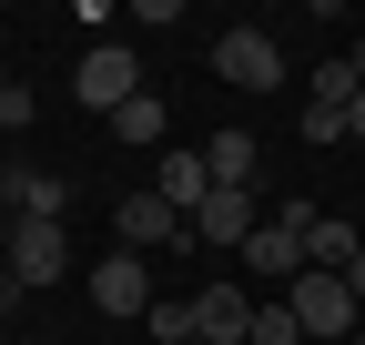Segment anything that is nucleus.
Returning a JSON list of instances; mask_svg holds the SVG:
<instances>
[{
  "label": "nucleus",
  "mask_w": 365,
  "mask_h": 345,
  "mask_svg": "<svg viewBox=\"0 0 365 345\" xmlns=\"http://www.w3.org/2000/svg\"><path fill=\"white\" fill-rule=\"evenodd\" d=\"M0 345H11V325H0Z\"/></svg>",
  "instance_id": "nucleus-25"
},
{
  "label": "nucleus",
  "mask_w": 365,
  "mask_h": 345,
  "mask_svg": "<svg viewBox=\"0 0 365 345\" xmlns=\"http://www.w3.org/2000/svg\"><path fill=\"white\" fill-rule=\"evenodd\" d=\"M0 92H11V61H0Z\"/></svg>",
  "instance_id": "nucleus-22"
},
{
  "label": "nucleus",
  "mask_w": 365,
  "mask_h": 345,
  "mask_svg": "<svg viewBox=\"0 0 365 345\" xmlns=\"http://www.w3.org/2000/svg\"><path fill=\"white\" fill-rule=\"evenodd\" d=\"M0 213H11V224H61V213H71V183L41 172V163H11V172H0Z\"/></svg>",
  "instance_id": "nucleus-5"
},
{
  "label": "nucleus",
  "mask_w": 365,
  "mask_h": 345,
  "mask_svg": "<svg viewBox=\"0 0 365 345\" xmlns=\"http://www.w3.org/2000/svg\"><path fill=\"white\" fill-rule=\"evenodd\" d=\"M203 172H213V193H254V133L244 122H223V133L203 143Z\"/></svg>",
  "instance_id": "nucleus-13"
},
{
  "label": "nucleus",
  "mask_w": 365,
  "mask_h": 345,
  "mask_svg": "<svg viewBox=\"0 0 365 345\" xmlns=\"http://www.w3.org/2000/svg\"><path fill=\"white\" fill-rule=\"evenodd\" d=\"M112 234H122V254H143V264H153V244H193L163 193H122V203H112Z\"/></svg>",
  "instance_id": "nucleus-6"
},
{
  "label": "nucleus",
  "mask_w": 365,
  "mask_h": 345,
  "mask_svg": "<svg viewBox=\"0 0 365 345\" xmlns=\"http://www.w3.org/2000/svg\"><path fill=\"white\" fill-rule=\"evenodd\" d=\"M244 325H254V294L244 284H203L193 294V335L203 345H244Z\"/></svg>",
  "instance_id": "nucleus-11"
},
{
  "label": "nucleus",
  "mask_w": 365,
  "mask_h": 345,
  "mask_svg": "<svg viewBox=\"0 0 365 345\" xmlns=\"http://www.w3.org/2000/svg\"><path fill=\"white\" fill-rule=\"evenodd\" d=\"M71 92H81V112H122L132 92H143V61H132V41H91L81 71H71Z\"/></svg>",
  "instance_id": "nucleus-4"
},
{
  "label": "nucleus",
  "mask_w": 365,
  "mask_h": 345,
  "mask_svg": "<svg viewBox=\"0 0 365 345\" xmlns=\"http://www.w3.org/2000/svg\"><path fill=\"white\" fill-rule=\"evenodd\" d=\"M365 254V224H345V213H304V264L314 274H345Z\"/></svg>",
  "instance_id": "nucleus-12"
},
{
  "label": "nucleus",
  "mask_w": 365,
  "mask_h": 345,
  "mask_svg": "<svg viewBox=\"0 0 365 345\" xmlns=\"http://www.w3.org/2000/svg\"><path fill=\"white\" fill-rule=\"evenodd\" d=\"M304 92H314V112H345V102H355V71H345V61H325Z\"/></svg>",
  "instance_id": "nucleus-16"
},
{
  "label": "nucleus",
  "mask_w": 365,
  "mask_h": 345,
  "mask_svg": "<svg viewBox=\"0 0 365 345\" xmlns=\"http://www.w3.org/2000/svg\"><path fill=\"white\" fill-rule=\"evenodd\" d=\"M91 305H102V315H153V264L112 244L102 264H91Z\"/></svg>",
  "instance_id": "nucleus-7"
},
{
  "label": "nucleus",
  "mask_w": 365,
  "mask_h": 345,
  "mask_svg": "<svg viewBox=\"0 0 365 345\" xmlns=\"http://www.w3.org/2000/svg\"><path fill=\"white\" fill-rule=\"evenodd\" d=\"M182 345H203V335H182Z\"/></svg>",
  "instance_id": "nucleus-26"
},
{
  "label": "nucleus",
  "mask_w": 365,
  "mask_h": 345,
  "mask_svg": "<svg viewBox=\"0 0 365 345\" xmlns=\"http://www.w3.org/2000/svg\"><path fill=\"white\" fill-rule=\"evenodd\" d=\"M345 71H355V92H365V31H355V41H345Z\"/></svg>",
  "instance_id": "nucleus-19"
},
{
  "label": "nucleus",
  "mask_w": 365,
  "mask_h": 345,
  "mask_svg": "<svg viewBox=\"0 0 365 345\" xmlns=\"http://www.w3.org/2000/svg\"><path fill=\"white\" fill-rule=\"evenodd\" d=\"M213 71L234 81V92H274V81H284V41L264 21H234V31H213Z\"/></svg>",
  "instance_id": "nucleus-2"
},
{
  "label": "nucleus",
  "mask_w": 365,
  "mask_h": 345,
  "mask_svg": "<svg viewBox=\"0 0 365 345\" xmlns=\"http://www.w3.org/2000/svg\"><path fill=\"white\" fill-rule=\"evenodd\" d=\"M21 294H31V284H21L11 264H0V325H11V305H21Z\"/></svg>",
  "instance_id": "nucleus-18"
},
{
  "label": "nucleus",
  "mask_w": 365,
  "mask_h": 345,
  "mask_svg": "<svg viewBox=\"0 0 365 345\" xmlns=\"http://www.w3.org/2000/svg\"><path fill=\"white\" fill-rule=\"evenodd\" d=\"M304 213H314V203H274L264 224H254V244H244V274H264L274 294L304 274Z\"/></svg>",
  "instance_id": "nucleus-3"
},
{
  "label": "nucleus",
  "mask_w": 365,
  "mask_h": 345,
  "mask_svg": "<svg viewBox=\"0 0 365 345\" xmlns=\"http://www.w3.org/2000/svg\"><path fill=\"white\" fill-rule=\"evenodd\" d=\"M153 193L182 213V224H193V213H203V193H213V172H203V143H173V153H163V172H153Z\"/></svg>",
  "instance_id": "nucleus-10"
},
{
  "label": "nucleus",
  "mask_w": 365,
  "mask_h": 345,
  "mask_svg": "<svg viewBox=\"0 0 365 345\" xmlns=\"http://www.w3.org/2000/svg\"><path fill=\"white\" fill-rule=\"evenodd\" d=\"M11 345H41V335H11Z\"/></svg>",
  "instance_id": "nucleus-23"
},
{
  "label": "nucleus",
  "mask_w": 365,
  "mask_h": 345,
  "mask_svg": "<svg viewBox=\"0 0 365 345\" xmlns=\"http://www.w3.org/2000/svg\"><path fill=\"white\" fill-rule=\"evenodd\" d=\"M0 264H11L21 284H61L71 274V234L61 224H11V254H0Z\"/></svg>",
  "instance_id": "nucleus-8"
},
{
  "label": "nucleus",
  "mask_w": 365,
  "mask_h": 345,
  "mask_svg": "<svg viewBox=\"0 0 365 345\" xmlns=\"http://www.w3.org/2000/svg\"><path fill=\"white\" fill-rule=\"evenodd\" d=\"M112 133H122V143H163V102H153V92H132V102L112 112Z\"/></svg>",
  "instance_id": "nucleus-15"
},
{
  "label": "nucleus",
  "mask_w": 365,
  "mask_h": 345,
  "mask_svg": "<svg viewBox=\"0 0 365 345\" xmlns=\"http://www.w3.org/2000/svg\"><path fill=\"white\" fill-rule=\"evenodd\" d=\"M345 133H355V143H365V92H355V102H345Z\"/></svg>",
  "instance_id": "nucleus-20"
},
{
  "label": "nucleus",
  "mask_w": 365,
  "mask_h": 345,
  "mask_svg": "<svg viewBox=\"0 0 365 345\" xmlns=\"http://www.w3.org/2000/svg\"><path fill=\"white\" fill-rule=\"evenodd\" d=\"M254 224H264V203H254V193H203V213H193L182 234L213 244V254H244V244H254Z\"/></svg>",
  "instance_id": "nucleus-9"
},
{
  "label": "nucleus",
  "mask_w": 365,
  "mask_h": 345,
  "mask_svg": "<svg viewBox=\"0 0 365 345\" xmlns=\"http://www.w3.org/2000/svg\"><path fill=\"white\" fill-rule=\"evenodd\" d=\"M284 315L304 325V345H345V335L365 325V305H355V284H345V274H314V264H304V274L284 284Z\"/></svg>",
  "instance_id": "nucleus-1"
},
{
  "label": "nucleus",
  "mask_w": 365,
  "mask_h": 345,
  "mask_svg": "<svg viewBox=\"0 0 365 345\" xmlns=\"http://www.w3.org/2000/svg\"><path fill=\"white\" fill-rule=\"evenodd\" d=\"M244 345H304V325L284 315V294H264V305H254V325H244Z\"/></svg>",
  "instance_id": "nucleus-14"
},
{
  "label": "nucleus",
  "mask_w": 365,
  "mask_h": 345,
  "mask_svg": "<svg viewBox=\"0 0 365 345\" xmlns=\"http://www.w3.org/2000/svg\"><path fill=\"white\" fill-rule=\"evenodd\" d=\"M163 345H182V335H193V305H163V294H153V315H143Z\"/></svg>",
  "instance_id": "nucleus-17"
},
{
  "label": "nucleus",
  "mask_w": 365,
  "mask_h": 345,
  "mask_svg": "<svg viewBox=\"0 0 365 345\" xmlns=\"http://www.w3.org/2000/svg\"><path fill=\"white\" fill-rule=\"evenodd\" d=\"M345 345H365V325H355V335H345Z\"/></svg>",
  "instance_id": "nucleus-24"
},
{
  "label": "nucleus",
  "mask_w": 365,
  "mask_h": 345,
  "mask_svg": "<svg viewBox=\"0 0 365 345\" xmlns=\"http://www.w3.org/2000/svg\"><path fill=\"white\" fill-rule=\"evenodd\" d=\"M345 284H355V305H365V254H355V264H345Z\"/></svg>",
  "instance_id": "nucleus-21"
}]
</instances>
